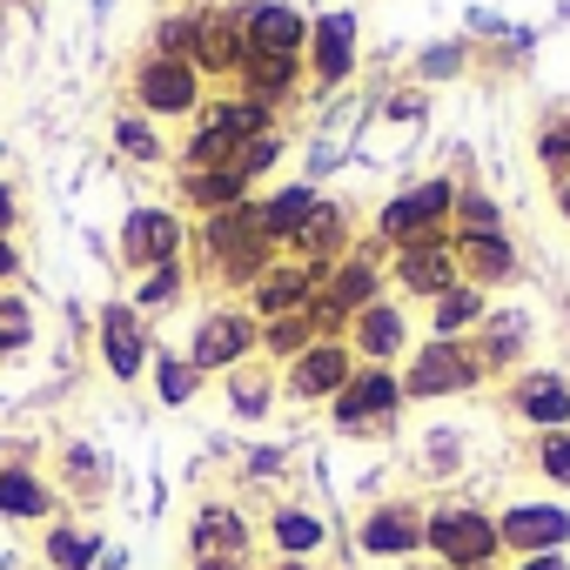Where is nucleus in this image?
<instances>
[{"label":"nucleus","instance_id":"f257e3e1","mask_svg":"<svg viewBox=\"0 0 570 570\" xmlns=\"http://www.w3.org/2000/svg\"><path fill=\"white\" fill-rule=\"evenodd\" d=\"M423 550H430V563H443V570H490V563L503 557L497 510H483V503H470V497L430 503V510H423Z\"/></svg>","mask_w":570,"mask_h":570},{"label":"nucleus","instance_id":"f03ea898","mask_svg":"<svg viewBox=\"0 0 570 570\" xmlns=\"http://www.w3.org/2000/svg\"><path fill=\"white\" fill-rule=\"evenodd\" d=\"M202 248H208V275H222V282H235V289H255V282L268 275V235L255 228V215H248V202L242 208H222V215H208V228H202Z\"/></svg>","mask_w":570,"mask_h":570},{"label":"nucleus","instance_id":"7ed1b4c3","mask_svg":"<svg viewBox=\"0 0 570 570\" xmlns=\"http://www.w3.org/2000/svg\"><path fill=\"white\" fill-rule=\"evenodd\" d=\"M450 215H456V181H450V175H436V181H423V188L396 195V202L376 215V235H383V242H396V248L443 242V222H450Z\"/></svg>","mask_w":570,"mask_h":570},{"label":"nucleus","instance_id":"20e7f679","mask_svg":"<svg viewBox=\"0 0 570 570\" xmlns=\"http://www.w3.org/2000/svg\"><path fill=\"white\" fill-rule=\"evenodd\" d=\"M483 376V350L463 343V336H430L416 356H410V376H403V396L430 403V396H456Z\"/></svg>","mask_w":570,"mask_h":570},{"label":"nucleus","instance_id":"39448f33","mask_svg":"<svg viewBox=\"0 0 570 570\" xmlns=\"http://www.w3.org/2000/svg\"><path fill=\"white\" fill-rule=\"evenodd\" d=\"M410 396H403V376H390V370H376V363H363L350 383H343V396L330 403L336 410V430L343 436H376V430H390L396 423V410H403Z\"/></svg>","mask_w":570,"mask_h":570},{"label":"nucleus","instance_id":"423d86ee","mask_svg":"<svg viewBox=\"0 0 570 570\" xmlns=\"http://www.w3.org/2000/svg\"><path fill=\"white\" fill-rule=\"evenodd\" d=\"M248 517L235 503H202L195 523H188V563L195 570H248Z\"/></svg>","mask_w":570,"mask_h":570},{"label":"nucleus","instance_id":"0eeeda50","mask_svg":"<svg viewBox=\"0 0 570 570\" xmlns=\"http://www.w3.org/2000/svg\"><path fill=\"white\" fill-rule=\"evenodd\" d=\"M497 537H503L510 557H550V550H570V503L523 497V503L497 510Z\"/></svg>","mask_w":570,"mask_h":570},{"label":"nucleus","instance_id":"6e6552de","mask_svg":"<svg viewBox=\"0 0 570 570\" xmlns=\"http://www.w3.org/2000/svg\"><path fill=\"white\" fill-rule=\"evenodd\" d=\"M135 101H141V115H155V121L195 115V108H202V75H195V61H181V55H148V61L135 68Z\"/></svg>","mask_w":570,"mask_h":570},{"label":"nucleus","instance_id":"1a4fd4ad","mask_svg":"<svg viewBox=\"0 0 570 570\" xmlns=\"http://www.w3.org/2000/svg\"><path fill=\"white\" fill-rule=\"evenodd\" d=\"M356 370H363V363H356V350H350L343 336L309 343V350L289 363V376H282V396H296V403H336Z\"/></svg>","mask_w":570,"mask_h":570},{"label":"nucleus","instance_id":"9d476101","mask_svg":"<svg viewBox=\"0 0 570 570\" xmlns=\"http://www.w3.org/2000/svg\"><path fill=\"white\" fill-rule=\"evenodd\" d=\"M255 336H262V323H255L248 309H208V316L195 323L188 363H195L202 376H215V370H242V356L255 350Z\"/></svg>","mask_w":570,"mask_h":570},{"label":"nucleus","instance_id":"9b49d317","mask_svg":"<svg viewBox=\"0 0 570 570\" xmlns=\"http://www.w3.org/2000/svg\"><path fill=\"white\" fill-rule=\"evenodd\" d=\"M356 550L363 557H416L423 550V503H370L363 523H356Z\"/></svg>","mask_w":570,"mask_h":570},{"label":"nucleus","instance_id":"f8f14e48","mask_svg":"<svg viewBox=\"0 0 570 570\" xmlns=\"http://www.w3.org/2000/svg\"><path fill=\"white\" fill-rule=\"evenodd\" d=\"M188 61H195V75H202V68H208V75H242V61H248L242 8L202 14V21H195V35H188Z\"/></svg>","mask_w":570,"mask_h":570},{"label":"nucleus","instance_id":"ddd939ff","mask_svg":"<svg viewBox=\"0 0 570 570\" xmlns=\"http://www.w3.org/2000/svg\"><path fill=\"white\" fill-rule=\"evenodd\" d=\"M242 35H248V55H296L309 48V21L289 8V0H255L242 14Z\"/></svg>","mask_w":570,"mask_h":570},{"label":"nucleus","instance_id":"4468645a","mask_svg":"<svg viewBox=\"0 0 570 570\" xmlns=\"http://www.w3.org/2000/svg\"><path fill=\"white\" fill-rule=\"evenodd\" d=\"M101 363L115 383H135L148 370V330H141V309L128 303H108L101 309Z\"/></svg>","mask_w":570,"mask_h":570},{"label":"nucleus","instance_id":"2eb2a0df","mask_svg":"<svg viewBox=\"0 0 570 570\" xmlns=\"http://www.w3.org/2000/svg\"><path fill=\"white\" fill-rule=\"evenodd\" d=\"M268 550L282 563H309L330 550V517H316L309 503H275L268 510Z\"/></svg>","mask_w":570,"mask_h":570},{"label":"nucleus","instance_id":"dca6fc26","mask_svg":"<svg viewBox=\"0 0 570 570\" xmlns=\"http://www.w3.org/2000/svg\"><path fill=\"white\" fill-rule=\"evenodd\" d=\"M309 75H316V88H336V81H350V68H356V14H323V21H309Z\"/></svg>","mask_w":570,"mask_h":570},{"label":"nucleus","instance_id":"f3484780","mask_svg":"<svg viewBox=\"0 0 570 570\" xmlns=\"http://www.w3.org/2000/svg\"><path fill=\"white\" fill-rule=\"evenodd\" d=\"M396 282L410 296H450L456 289V242H416V248H396Z\"/></svg>","mask_w":570,"mask_h":570},{"label":"nucleus","instance_id":"a211bd4d","mask_svg":"<svg viewBox=\"0 0 570 570\" xmlns=\"http://www.w3.org/2000/svg\"><path fill=\"white\" fill-rule=\"evenodd\" d=\"M323 289V268H309V262H268V275L255 282V309L275 323V316H296V309H309V296Z\"/></svg>","mask_w":570,"mask_h":570},{"label":"nucleus","instance_id":"6ab92c4d","mask_svg":"<svg viewBox=\"0 0 570 570\" xmlns=\"http://www.w3.org/2000/svg\"><path fill=\"white\" fill-rule=\"evenodd\" d=\"M121 255H128L135 268L175 262V255H181V215H168V208H135V215H128V235H121Z\"/></svg>","mask_w":570,"mask_h":570},{"label":"nucleus","instance_id":"aec40b11","mask_svg":"<svg viewBox=\"0 0 570 570\" xmlns=\"http://www.w3.org/2000/svg\"><path fill=\"white\" fill-rule=\"evenodd\" d=\"M510 410H517L530 430H570V383L550 376V370H537V376H523V383L510 390Z\"/></svg>","mask_w":570,"mask_h":570},{"label":"nucleus","instance_id":"412c9836","mask_svg":"<svg viewBox=\"0 0 570 570\" xmlns=\"http://www.w3.org/2000/svg\"><path fill=\"white\" fill-rule=\"evenodd\" d=\"M0 517L8 523H41L55 517V483L28 463H0Z\"/></svg>","mask_w":570,"mask_h":570},{"label":"nucleus","instance_id":"4be33fe9","mask_svg":"<svg viewBox=\"0 0 570 570\" xmlns=\"http://www.w3.org/2000/svg\"><path fill=\"white\" fill-rule=\"evenodd\" d=\"M316 208H323V202H316V188H303V181H296V188H275L268 202H248V215H255V228L268 235V248H275V242H296Z\"/></svg>","mask_w":570,"mask_h":570},{"label":"nucleus","instance_id":"5701e85b","mask_svg":"<svg viewBox=\"0 0 570 570\" xmlns=\"http://www.w3.org/2000/svg\"><path fill=\"white\" fill-rule=\"evenodd\" d=\"M403 309H390V303H370L356 323H350V350L363 356V363H376V370H390V356L403 350Z\"/></svg>","mask_w":570,"mask_h":570},{"label":"nucleus","instance_id":"b1692460","mask_svg":"<svg viewBox=\"0 0 570 570\" xmlns=\"http://www.w3.org/2000/svg\"><path fill=\"white\" fill-rule=\"evenodd\" d=\"M456 275L470 289H490V282H510L517 275V248L503 235H463L456 242Z\"/></svg>","mask_w":570,"mask_h":570},{"label":"nucleus","instance_id":"393cba45","mask_svg":"<svg viewBox=\"0 0 570 570\" xmlns=\"http://www.w3.org/2000/svg\"><path fill=\"white\" fill-rule=\"evenodd\" d=\"M343 255H350V222H343V208H330V202H323V208L303 222V235H296V262H309V268H323V275H330Z\"/></svg>","mask_w":570,"mask_h":570},{"label":"nucleus","instance_id":"a878e982","mask_svg":"<svg viewBox=\"0 0 570 570\" xmlns=\"http://www.w3.org/2000/svg\"><path fill=\"white\" fill-rule=\"evenodd\" d=\"M181 195L195 202V208H208V215H222V208H242L248 202V175L228 161V168H188V181H181Z\"/></svg>","mask_w":570,"mask_h":570},{"label":"nucleus","instance_id":"bb28decb","mask_svg":"<svg viewBox=\"0 0 570 570\" xmlns=\"http://www.w3.org/2000/svg\"><path fill=\"white\" fill-rule=\"evenodd\" d=\"M41 557H48V570H101V537L81 523H55Z\"/></svg>","mask_w":570,"mask_h":570},{"label":"nucleus","instance_id":"cd10ccee","mask_svg":"<svg viewBox=\"0 0 570 570\" xmlns=\"http://www.w3.org/2000/svg\"><path fill=\"white\" fill-rule=\"evenodd\" d=\"M296 75H303L296 55H248V61H242V81H248L255 101H282V95L296 88Z\"/></svg>","mask_w":570,"mask_h":570},{"label":"nucleus","instance_id":"c85d7f7f","mask_svg":"<svg viewBox=\"0 0 570 570\" xmlns=\"http://www.w3.org/2000/svg\"><path fill=\"white\" fill-rule=\"evenodd\" d=\"M436 336H463L470 323H483V289H470V282H456L450 296H436Z\"/></svg>","mask_w":570,"mask_h":570},{"label":"nucleus","instance_id":"c756f323","mask_svg":"<svg viewBox=\"0 0 570 570\" xmlns=\"http://www.w3.org/2000/svg\"><path fill=\"white\" fill-rule=\"evenodd\" d=\"M275 396H282V383H275L268 370H235V376H228V403H235V416H268Z\"/></svg>","mask_w":570,"mask_h":570},{"label":"nucleus","instance_id":"7c9ffc66","mask_svg":"<svg viewBox=\"0 0 570 570\" xmlns=\"http://www.w3.org/2000/svg\"><path fill=\"white\" fill-rule=\"evenodd\" d=\"M262 336H268V350H275V356H289V363H296L309 343H323V330H316V316H309V309H296V316H275Z\"/></svg>","mask_w":570,"mask_h":570},{"label":"nucleus","instance_id":"2f4dec72","mask_svg":"<svg viewBox=\"0 0 570 570\" xmlns=\"http://www.w3.org/2000/svg\"><path fill=\"white\" fill-rule=\"evenodd\" d=\"M537 470H543V483H557V490H570V430H537Z\"/></svg>","mask_w":570,"mask_h":570},{"label":"nucleus","instance_id":"473e14b6","mask_svg":"<svg viewBox=\"0 0 570 570\" xmlns=\"http://www.w3.org/2000/svg\"><path fill=\"white\" fill-rule=\"evenodd\" d=\"M35 343V309L21 296H0V356H14Z\"/></svg>","mask_w":570,"mask_h":570},{"label":"nucleus","instance_id":"72a5a7b5","mask_svg":"<svg viewBox=\"0 0 570 570\" xmlns=\"http://www.w3.org/2000/svg\"><path fill=\"white\" fill-rule=\"evenodd\" d=\"M450 222H456L463 235H503L497 202H490V195H476V188H470V195H456V215H450Z\"/></svg>","mask_w":570,"mask_h":570},{"label":"nucleus","instance_id":"f704fd0d","mask_svg":"<svg viewBox=\"0 0 570 570\" xmlns=\"http://www.w3.org/2000/svg\"><path fill=\"white\" fill-rule=\"evenodd\" d=\"M195 383H202V370H195L188 356H161V370H155L161 403H188V396H195Z\"/></svg>","mask_w":570,"mask_h":570},{"label":"nucleus","instance_id":"c9c22d12","mask_svg":"<svg viewBox=\"0 0 570 570\" xmlns=\"http://www.w3.org/2000/svg\"><path fill=\"white\" fill-rule=\"evenodd\" d=\"M175 296H181V268H175V262H161V268H148V275H141L135 309H168Z\"/></svg>","mask_w":570,"mask_h":570},{"label":"nucleus","instance_id":"e433bc0d","mask_svg":"<svg viewBox=\"0 0 570 570\" xmlns=\"http://www.w3.org/2000/svg\"><path fill=\"white\" fill-rule=\"evenodd\" d=\"M275 161H282V135H275V128H268V135H255V141H248V148L235 155V168H242L248 181H255V175H268Z\"/></svg>","mask_w":570,"mask_h":570},{"label":"nucleus","instance_id":"4c0bfd02","mask_svg":"<svg viewBox=\"0 0 570 570\" xmlns=\"http://www.w3.org/2000/svg\"><path fill=\"white\" fill-rule=\"evenodd\" d=\"M537 161H543V168H550L557 181H570V121H563V128H543V135H537Z\"/></svg>","mask_w":570,"mask_h":570},{"label":"nucleus","instance_id":"58836bf2","mask_svg":"<svg viewBox=\"0 0 570 570\" xmlns=\"http://www.w3.org/2000/svg\"><path fill=\"white\" fill-rule=\"evenodd\" d=\"M68 483H75V497H101V463L88 456V450H68Z\"/></svg>","mask_w":570,"mask_h":570},{"label":"nucleus","instance_id":"ea45409f","mask_svg":"<svg viewBox=\"0 0 570 570\" xmlns=\"http://www.w3.org/2000/svg\"><path fill=\"white\" fill-rule=\"evenodd\" d=\"M115 141H121V148H128L135 161H161V141H155V135H148L141 121H115Z\"/></svg>","mask_w":570,"mask_h":570},{"label":"nucleus","instance_id":"a19ab883","mask_svg":"<svg viewBox=\"0 0 570 570\" xmlns=\"http://www.w3.org/2000/svg\"><path fill=\"white\" fill-rule=\"evenodd\" d=\"M14 222H21V202H14V188H8V181H0V235H8Z\"/></svg>","mask_w":570,"mask_h":570},{"label":"nucleus","instance_id":"79ce46f5","mask_svg":"<svg viewBox=\"0 0 570 570\" xmlns=\"http://www.w3.org/2000/svg\"><path fill=\"white\" fill-rule=\"evenodd\" d=\"M517 570H570V557H563V550H550V557H517Z\"/></svg>","mask_w":570,"mask_h":570},{"label":"nucleus","instance_id":"37998d69","mask_svg":"<svg viewBox=\"0 0 570 570\" xmlns=\"http://www.w3.org/2000/svg\"><path fill=\"white\" fill-rule=\"evenodd\" d=\"M14 268H21V255H14V242L0 235V282H14Z\"/></svg>","mask_w":570,"mask_h":570},{"label":"nucleus","instance_id":"c03bdc74","mask_svg":"<svg viewBox=\"0 0 570 570\" xmlns=\"http://www.w3.org/2000/svg\"><path fill=\"white\" fill-rule=\"evenodd\" d=\"M557 208H563V215H570V181H557Z\"/></svg>","mask_w":570,"mask_h":570},{"label":"nucleus","instance_id":"a18cd8bd","mask_svg":"<svg viewBox=\"0 0 570 570\" xmlns=\"http://www.w3.org/2000/svg\"><path fill=\"white\" fill-rule=\"evenodd\" d=\"M268 570H316V563H282V557H275V563H268Z\"/></svg>","mask_w":570,"mask_h":570},{"label":"nucleus","instance_id":"49530a36","mask_svg":"<svg viewBox=\"0 0 570 570\" xmlns=\"http://www.w3.org/2000/svg\"><path fill=\"white\" fill-rule=\"evenodd\" d=\"M423 570H443V563H423Z\"/></svg>","mask_w":570,"mask_h":570},{"label":"nucleus","instance_id":"de8ad7c7","mask_svg":"<svg viewBox=\"0 0 570 570\" xmlns=\"http://www.w3.org/2000/svg\"><path fill=\"white\" fill-rule=\"evenodd\" d=\"M490 570H497V563H490Z\"/></svg>","mask_w":570,"mask_h":570}]
</instances>
